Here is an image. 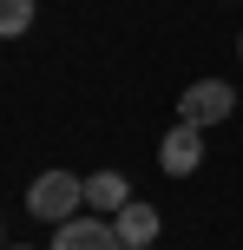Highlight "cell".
Here are the masks:
<instances>
[{"mask_svg":"<svg viewBox=\"0 0 243 250\" xmlns=\"http://www.w3.org/2000/svg\"><path fill=\"white\" fill-rule=\"evenodd\" d=\"M237 53H243V40H237Z\"/></svg>","mask_w":243,"mask_h":250,"instance_id":"9c48e42d","label":"cell"},{"mask_svg":"<svg viewBox=\"0 0 243 250\" xmlns=\"http://www.w3.org/2000/svg\"><path fill=\"white\" fill-rule=\"evenodd\" d=\"M158 165H165L171 178H191L197 165H204V132H197V125H171L165 145H158Z\"/></svg>","mask_w":243,"mask_h":250,"instance_id":"277c9868","label":"cell"},{"mask_svg":"<svg viewBox=\"0 0 243 250\" xmlns=\"http://www.w3.org/2000/svg\"><path fill=\"white\" fill-rule=\"evenodd\" d=\"M125 204H131L125 171H92V178H86V211H92V217H118Z\"/></svg>","mask_w":243,"mask_h":250,"instance_id":"5b68a950","label":"cell"},{"mask_svg":"<svg viewBox=\"0 0 243 250\" xmlns=\"http://www.w3.org/2000/svg\"><path fill=\"white\" fill-rule=\"evenodd\" d=\"M33 26V0H0V40H20Z\"/></svg>","mask_w":243,"mask_h":250,"instance_id":"52a82bcc","label":"cell"},{"mask_svg":"<svg viewBox=\"0 0 243 250\" xmlns=\"http://www.w3.org/2000/svg\"><path fill=\"white\" fill-rule=\"evenodd\" d=\"M112 224H118V237H125V250H151V244H158V204L131 198L125 211L112 217Z\"/></svg>","mask_w":243,"mask_h":250,"instance_id":"8992f818","label":"cell"},{"mask_svg":"<svg viewBox=\"0 0 243 250\" xmlns=\"http://www.w3.org/2000/svg\"><path fill=\"white\" fill-rule=\"evenodd\" d=\"M53 250H125L112 217H73V224L53 230Z\"/></svg>","mask_w":243,"mask_h":250,"instance_id":"3957f363","label":"cell"},{"mask_svg":"<svg viewBox=\"0 0 243 250\" xmlns=\"http://www.w3.org/2000/svg\"><path fill=\"white\" fill-rule=\"evenodd\" d=\"M0 250H26V244H0Z\"/></svg>","mask_w":243,"mask_h":250,"instance_id":"ba28073f","label":"cell"},{"mask_svg":"<svg viewBox=\"0 0 243 250\" xmlns=\"http://www.w3.org/2000/svg\"><path fill=\"white\" fill-rule=\"evenodd\" d=\"M237 112V92L224 86V79H197V86L178 92V125H197V132H210L217 119Z\"/></svg>","mask_w":243,"mask_h":250,"instance_id":"7a4b0ae2","label":"cell"},{"mask_svg":"<svg viewBox=\"0 0 243 250\" xmlns=\"http://www.w3.org/2000/svg\"><path fill=\"white\" fill-rule=\"evenodd\" d=\"M79 204H86V178H73V171H39L33 185H26V211H33V217H46L53 230H59V224H73V217H79Z\"/></svg>","mask_w":243,"mask_h":250,"instance_id":"6da1fadb","label":"cell"}]
</instances>
